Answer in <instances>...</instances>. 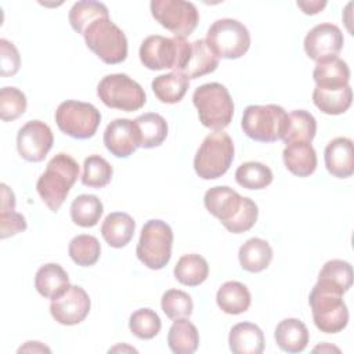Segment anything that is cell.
Returning <instances> with one entry per match:
<instances>
[{
	"label": "cell",
	"mask_w": 354,
	"mask_h": 354,
	"mask_svg": "<svg viewBox=\"0 0 354 354\" xmlns=\"http://www.w3.org/2000/svg\"><path fill=\"white\" fill-rule=\"evenodd\" d=\"M232 138L223 130L205 137L194 158L195 173L203 180H214L227 173L234 160Z\"/></svg>",
	"instance_id": "cell-6"
},
{
	"label": "cell",
	"mask_w": 354,
	"mask_h": 354,
	"mask_svg": "<svg viewBox=\"0 0 354 354\" xmlns=\"http://www.w3.org/2000/svg\"><path fill=\"white\" fill-rule=\"evenodd\" d=\"M14 210H15L14 192L6 184H1V207H0V212H14Z\"/></svg>",
	"instance_id": "cell-46"
},
{
	"label": "cell",
	"mask_w": 354,
	"mask_h": 354,
	"mask_svg": "<svg viewBox=\"0 0 354 354\" xmlns=\"http://www.w3.org/2000/svg\"><path fill=\"white\" fill-rule=\"evenodd\" d=\"M238 259L245 271L261 272L272 260V249L266 239L250 238L239 248Z\"/></svg>",
	"instance_id": "cell-27"
},
{
	"label": "cell",
	"mask_w": 354,
	"mask_h": 354,
	"mask_svg": "<svg viewBox=\"0 0 354 354\" xmlns=\"http://www.w3.org/2000/svg\"><path fill=\"white\" fill-rule=\"evenodd\" d=\"M69 277L57 263L41 266L35 275V288L46 299H57L69 289Z\"/></svg>",
	"instance_id": "cell-21"
},
{
	"label": "cell",
	"mask_w": 354,
	"mask_h": 354,
	"mask_svg": "<svg viewBox=\"0 0 354 354\" xmlns=\"http://www.w3.org/2000/svg\"><path fill=\"white\" fill-rule=\"evenodd\" d=\"M288 113L275 104L249 105L242 115L243 133L259 142H275L282 140L286 130Z\"/></svg>",
	"instance_id": "cell-7"
},
{
	"label": "cell",
	"mask_w": 354,
	"mask_h": 354,
	"mask_svg": "<svg viewBox=\"0 0 354 354\" xmlns=\"http://www.w3.org/2000/svg\"><path fill=\"white\" fill-rule=\"evenodd\" d=\"M318 281L329 283L342 293H346L353 285V267L344 260H329L322 266L318 274Z\"/></svg>",
	"instance_id": "cell-39"
},
{
	"label": "cell",
	"mask_w": 354,
	"mask_h": 354,
	"mask_svg": "<svg viewBox=\"0 0 354 354\" xmlns=\"http://www.w3.org/2000/svg\"><path fill=\"white\" fill-rule=\"evenodd\" d=\"M344 37L339 26L333 24H318L304 37V51L315 62L336 58L343 48Z\"/></svg>",
	"instance_id": "cell-15"
},
{
	"label": "cell",
	"mask_w": 354,
	"mask_h": 354,
	"mask_svg": "<svg viewBox=\"0 0 354 354\" xmlns=\"http://www.w3.org/2000/svg\"><path fill=\"white\" fill-rule=\"evenodd\" d=\"M317 133V120L315 118L304 111L296 109L288 113L286 130L282 137L285 144L292 142H311Z\"/></svg>",
	"instance_id": "cell-32"
},
{
	"label": "cell",
	"mask_w": 354,
	"mask_h": 354,
	"mask_svg": "<svg viewBox=\"0 0 354 354\" xmlns=\"http://www.w3.org/2000/svg\"><path fill=\"white\" fill-rule=\"evenodd\" d=\"M152 17L176 37L185 39L199 22V11L191 1L184 0H152Z\"/></svg>",
	"instance_id": "cell-13"
},
{
	"label": "cell",
	"mask_w": 354,
	"mask_h": 354,
	"mask_svg": "<svg viewBox=\"0 0 354 354\" xmlns=\"http://www.w3.org/2000/svg\"><path fill=\"white\" fill-rule=\"evenodd\" d=\"M192 102L201 123L214 131L225 129L234 116V101L228 88L217 82L205 83L195 88Z\"/></svg>",
	"instance_id": "cell-5"
},
{
	"label": "cell",
	"mask_w": 354,
	"mask_h": 354,
	"mask_svg": "<svg viewBox=\"0 0 354 354\" xmlns=\"http://www.w3.org/2000/svg\"><path fill=\"white\" fill-rule=\"evenodd\" d=\"M90 307L91 301L87 292L80 286L71 285L64 295L51 300L50 313L58 324L72 326L86 319Z\"/></svg>",
	"instance_id": "cell-16"
},
{
	"label": "cell",
	"mask_w": 354,
	"mask_h": 354,
	"mask_svg": "<svg viewBox=\"0 0 354 354\" xmlns=\"http://www.w3.org/2000/svg\"><path fill=\"white\" fill-rule=\"evenodd\" d=\"M313 77L317 87L340 88L348 86L350 69L346 61L336 57L322 62H317L313 72Z\"/></svg>",
	"instance_id": "cell-28"
},
{
	"label": "cell",
	"mask_w": 354,
	"mask_h": 354,
	"mask_svg": "<svg viewBox=\"0 0 354 354\" xmlns=\"http://www.w3.org/2000/svg\"><path fill=\"white\" fill-rule=\"evenodd\" d=\"M68 253L73 263L80 267H90L94 266L101 254L100 241L87 234H80L72 238L68 246Z\"/></svg>",
	"instance_id": "cell-37"
},
{
	"label": "cell",
	"mask_w": 354,
	"mask_h": 354,
	"mask_svg": "<svg viewBox=\"0 0 354 354\" xmlns=\"http://www.w3.org/2000/svg\"><path fill=\"white\" fill-rule=\"evenodd\" d=\"M138 133V147L155 148L159 147L167 137L169 127L166 119L155 112L140 115L134 119Z\"/></svg>",
	"instance_id": "cell-25"
},
{
	"label": "cell",
	"mask_w": 354,
	"mask_h": 354,
	"mask_svg": "<svg viewBox=\"0 0 354 354\" xmlns=\"http://www.w3.org/2000/svg\"><path fill=\"white\" fill-rule=\"evenodd\" d=\"M26 97L17 88L6 86L0 90V118L3 122L18 119L26 111Z\"/></svg>",
	"instance_id": "cell-42"
},
{
	"label": "cell",
	"mask_w": 354,
	"mask_h": 354,
	"mask_svg": "<svg viewBox=\"0 0 354 354\" xmlns=\"http://www.w3.org/2000/svg\"><path fill=\"white\" fill-rule=\"evenodd\" d=\"M282 158L286 169L297 177H308L317 169V153L311 142L286 144Z\"/></svg>",
	"instance_id": "cell-22"
},
{
	"label": "cell",
	"mask_w": 354,
	"mask_h": 354,
	"mask_svg": "<svg viewBox=\"0 0 354 354\" xmlns=\"http://www.w3.org/2000/svg\"><path fill=\"white\" fill-rule=\"evenodd\" d=\"M108 17H109V12L106 6L104 3L93 1V0L76 1L71 7L68 14V19L72 29L82 36L87 29V26L93 24L95 19L108 18Z\"/></svg>",
	"instance_id": "cell-34"
},
{
	"label": "cell",
	"mask_w": 354,
	"mask_h": 354,
	"mask_svg": "<svg viewBox=\"0 0 354 354\" xmlns=\"http://www.w3.org/2000/svg\"><path fill=\"white\" fill-rule=\"evenodd\" d=\"M313 102L326 115H342L351 106L353 90L350 84L340 88H321L315 86Z\"/></svg>",
	"instance_id": "cell-30"
},
{
	"label": "cell",
	"mask_w": 354,
	"mask_h": 354,
	"mask_svg": "<svg viewBox=\"0 0 354 354\" xmlns=\"http://www.w3.org/2000/svg\"><path fill=\"white\" fill-rule=\"evenodd\" d=\"M104 213L102 202L90 194H82L76 196L71 205L72 221L83 228L94 227Z\"/></svg>",
	"instance_id": "cell-35"
},
{
	"label": "cell",
	"mask_w": 354,
	"mask_h": 354,
	"mask_svg": "<svg viewBox=\"0 0 354 354\" xmlns=\"http://www.w3.org/2000/svg\"><path fill=\"white\" fill-rule=\"evenodd\" d=\"M162 311L170 319L188 318L192 314L194 303L191 296L180 289H169L162 295Z\"/></svg>",
	"instance_id": "cell-41"
},
{
	"label": "cell",
	"mask_w": 354,
	"mask_h": 354,
	"mask_svg": "<svg viewBox=\"0 0 354 354\" xmlns=\"http://www.w3.org/2000/svg\"><path fill=\"white\" fill-rule=\"evenodd\" d=\"M314 351H336V353H340V350H339L337 347L329 346V344H326V343H324V344H321V346H317V347L314 348Z\"/></svg>",
	"instance_id": "cell-48"
},
{
	"label": "cell",
	"mask_w": 354,
	"mask_h": 354,
	"mask_svg": "<svg viewBox=\"0 0 354 354\" xmlns=\"http://www.w3.org/2000/svg\"><path fill=\"white\" fill-rule=\"evenodd\" d=\"M272 171L260 162H245L235 171V181L246 189H263L272 183Z\"/></svg>",
	"instance_id": "cell-36"
},
{
	"label": "cell",
	"mask_w": 354,
	"mask_h": 354,
	"mask_svg": "<svg viewBox=\"0 0 354 354\" xmlns=\"http://www.w3.org/2000/svg\"><path fill=\"white\" fill-rule=\"evenodd\" d=\"M79 177V165L68 153H57L47 163L36 183V189L51 212L59 210Z\"/></svg>",
	"instance_id": "cell-2"
},
{
	"label": "cell",
	"mask_w": 354,
	"mask_h": 354,
	"mask_svg": "<svg viewBox=\"0 0 354 354\" xmlns=\"http://www.w3.org/2000/svg\"><path fill=\"white\" fill-rule=\"evenodd\" d=\"M58 129L76 140L91 138L101 123L100 111L90 102L66 100L55 111Z\"/></svg>",
	"instance_id": "cell-11"
},
{
	"label": "cell",
	"mask_w": 354,
	"mask_h": 354,
	"mask_svg": "<svg viewBox=\"0 0 354 354\" xmlns=\"http://www.w3.org/2000/svg\"><path fill=\"white\" fill-rule=\"evenodd\" d=\"M167 344L174 354H192L199 346L196 326L188 318L174 319L167 333Z\"/></svg>",
	"instance_id": "cell-31"
},
{
	"label": "cell",
	"mask_w": 354,
	"mask_h": 354,
	"mask_svg": "<svg viewBox=\"0 0 354 354\" xmlns=\"http://www.w3.org/2000/svg\"><path fill=\"white\" fill-rule=\"evenodd\" d=\"M217 66L218 57L213 53L205 39H199L191 43L189 59L181 73H184L188 79H198L214 72Z\"/></svg>",
	"instance_id": "cell-26"
},
{
	"label": "cell",
	"mask_w": 354,
	"mask_h": 354,
	"mask_svg": "<svg viewBox=\"0 0 354 354\" xmlns=\"http://www.w3.org/2000/svg\"><path fill=\"white\" fill-rule=\"evenodd\" d=\"M83 37L86 46L105 64H120L127 57L126 35L109 17L95 19L90 24Z\"/></svg>",
	"instance_id": "cell-8"
},
{
	"label": "cell",
	"mask_w": 354,
	"mask_h": 354,
	"mask_svg": "<svg viewBox=\"0 0 354 354\" xmlns=\"http://www.w3.org/2000/svg\"><path fill=\"white\" fill-rule=\"evenodd\" d=\"M26 230V220L21 213L17 212H0V238L17 235Z\"/></svg>",
	"instance_id": "cell-44"
},
{
	"label": "cell",
	"mask_w": 354,
	"mask_h": 354,
	"mask_svg": "<svg viewBox=\"0 0 354 354\" xmlns=\"http://www.w3.org/2000/svg\"><path fill=\"white\" fill-rule=\"evenodd\" d=\"M173 231L162 220H148L140 234L136 248L138 260L151 270H162L171 257Z\"/></svg>",
	"instance_id": "cell-9"
},
{
	"label": "cell",
	"mask_w": 354,
	"mask_h": 354,
	"mask_svg": "<svg viewBox=\"0 0 354 354\" xmlns=\"http://www.w3.org/2000/svg\"><path fill=\"white\" fill-rule=\"evenodd\" d=\"M112 174L113 169L105 158L100 155H90L84 159L83 163L82 184L90 188L100 189L111 183Z\"/></svg>",
	"instance_id": "cell-38"
},
{
	"label": "cell",
	"mask_w": 354,
	"mask_h": 354,
	"mask_svg": "<svg viewBox=\"0 0 354 354\" xmlns=\"http://www.w3.org/2000/svg\"><path fill=\"white\" fill-rule=\"evenodd\" d=\"M297 7L307 15H315L326 7L325 0H310V1H297Z\"/></svg>",
	"instance_id": "cell-45"
},
{
	"label": "cell",
	"mask_w": 354,
	"mask_h": 354,
	"mask_svg": "<svg viewBox=\"0 0 354 354\" xmlns=\"http://www.w3.org/2000/svg\"><path fill=\"white\" fill-rule=\"evenodd\" d=\"M217 306L221 311L231 315H238L250 307L252 296L246 285L238 281L224 282L216 295Z\"/></svg>",
	"instance_id": "cell-24"
},
{
	"label": "cell",
	"mask_w": 354,
	"mask_h": 354,
	"mask_svg": "<svg viewBox=\"0 0 354 354\" xmlns=\"http://www.w3.org/2000/svg\"><path fill=\"white\" fill-rule=\"evenodd\" d=\"M136 231L134 218L123 212L109 213L101 225V235L104 241L115 249L124 248L133 238Z\"/></svg>",
	"instance_id": "cell-20"
},
{
	"label": "cell",
	"mask_w": 354,
	"mask_h": 354,
	"mask_svg": "<svg viewBox=\"0 0 354 354\" xmlns=\"http://www.w3.org/2000/svg\"><path fill=\"white\" fill-rule=\"evenodd\" d=\"M339 289L317 281L308 296L315 326L324 333L342 332L348 324V310Z\"/></svg>",
	"instance_id": "cell-3"
},
{
	"label": "cell",
	"mask_w": 354,
	"mask_h": 354,
	"mask_svg": "<svg viewBox=\"0 0 354 354\" xmlns=\"http://www.w3.org/2000/svg\"><path fill=\"white\" fill-rule=\"evenodd\" d=\"M97 95L106 106L124 112L138 111L147 101L144 88L124 73L104 76L97 86Z\"/></svg>",
	"instance_id": "cell-12"
},
{
	"label": "cell",
	"mask_w": 354,
	"mask_h": 354,
	"mask_svg": "<svg viewBox=\"0 0 354 354\" xmlns=\"http://www.w3.org/2000/svg\"><path fill=\"white\" fill-rule=\"evenodd\" d=\"M191 43L183 37H165L152 35L140 46V61L151 71L171 69L181 72L189 59Z\"/></svg>",
	"instance_id": "cell-4"
},
{
	"label": "cell",
	"mask_w": 354,
	"mask_h": 354,
	"mask_svg": "<svg viewBox=\"0 0 354 354\" xmlns=\"http://www.w3.org/2000/svg\"><path fill=\"white\" fill-rule=\"evenodd\" d=\"M0 62H1L0 75L3 77L14 76L21 66L19 53L14 46V43L8 41L7 39H0Z\"/></svg>",
	"instance_id": "cell-43"
},
{
	"label": "cell",
	"mask_w": 354,
	"mask_h": 354,
	"mask_svg": "<svg viewBox=\"0 0 354 354\" xmlns=\"http://www.w3.org/2000/svg\"><path fill=\"white\" fill-rule=\"evenodd\" d=\"M205 207L232 234L249 231L257 221V205L227 185L212 187L203 196Z\"/></svg>",
	"instance_id": "cell-1"
},
{
	"label": "cell",
	"mask_w": 354,
	"mask_h": 354,
	"mask_svg": "<svg viewBox=\"0 0 354 354\" xmlns=\"http://www.w3.org/2000/svg\"><path fill=\"white\" fill-rule=\"evenodd\" d=\"M264 343L263 330L252 322L234 325L228 335L230 350L234 354H261Z\"/></svg>",
	"instance_id": "cell-19"
},
{
	"label": "cell",
	"mask_w": 354,
	"mask_h": 354,
	"mask_svg": "<svg viewBox=\"0 0 354 354\" xmlns=\"http://www.w3.org/2000/svg\"><path fill=\"white\" fill-rule=\"evenodd\" d=\"M174 278L187 286H198L203 283L209 275V266L205 257L196 253L184 254L174 266Z\"/></svg>",
	"instance_id": "cell-33"
},
{
	"label": "cell",
	"mask_w": 354,
	"mask_h": 354,
	"mask_svg": "<svg viewBox=\"0 0 354 354\" xmlns=\"http://www.w3.org/2000/svg\"><path fill=\"white\" fill-rule=\"evenodd\" d=\"M50 353L51 350L47 347V346H44V344H41L40 342H26L24 346H21L19 348H18V353Z\"/></svg>",
	"instance_id": "cell-47"
},
{
	"label": "cell",
	"mask_w": 354,
	"mask_h": 354,
	"mask_svg": "<svg viewBox=\"0 0 354 354\" xmlns=\"http://www.w3.org/2000/svg\"><path fill=\"white\" fill-rule=\"evenodd\" d=\"M274 337L282 351L301 353L308 344V329L297 318H285L277 325Z\"/></svg>",
	"instance_id": "cell-23"
},
{
	"label": "cell",
	"mask_w": 354,
	"mask_h": 354,
	"mask_svg": "<svg viewBox=\"0 0 354 354\" xmlns=\"http://www.w3.org/2000/svg\"><path fill=\"white\" fill-rule=\"evenodd\" d=\"M324 160L326 170L337 178H348L354 173V148L347 137H336L328 142Z\"/></svg>",
	"instance_id": "cell-18"
},
{
	"label": "cell",
	"mask_w": 354,
	"mask_h": 354,
	"mask_svg": "<svg viewBox=\"0 0 354 354\" xmlns=\"http://www.w3.org/2000/svg\"><path fill=\"white\" fill-rule=\"evenodd\" d=\"M105 148L116 158H129L138 148V133L134 120L118 118L104 131Z\"/></svg>",
	"instance_id": "cell-17"
},
{
	"label": "cell",
	"mask_w": 354,
	"mask_h": 354,
	"mask_svg": "<svg viewBox=\"0 0 354 354\" xmlns=\"http://www.w3.org/2000/svg\"><path fill=\"white\" fill-rule=\"evenodd\" d=\"M151 87L160 102L177 104L184 98L189 87V79L181 72H170L156 76Z\"/></svg>",
	"instance_id": "cell-29"
},
{
	"label": "cell",
	"mask_w": 354,
	"mask_h": 354,
	"mask_svg": "<svg viewBox=\"0 0 354 354\" xmlns=\"http://www.w3.org/2000/svg\"><path fill=\"white\" fill-rule=\"evenodd\" d=\"M54 144V136L48 124L41 120L26 122L17 134V149L28 162H41Z\"/></svg>",
	"instance_id": "cell-14"
},
{
	"label": "cell",
	"mask_w": 354,
	"mask_h": 354,
	"mask_svg": "<svg viewBox=\"0 0 354 354\" xmlns=\"http://www.w3.org/2000/svg\"><path fill=\"white\" fill-rule=\"evenodd\" d=\"M130 332L142 340H149L155 337L162 328L159 315L151 308H138L136 310L129 319Z\"/></svg>",
	"instance_id": "cell-40"
},
{
	"label": "cell",
	"mask_w": 354,
	"mask_h": 354,
	"mask_svg": "<svg viewBox=\"0 0 354 354\" xmlns=\"http://www.w3.org/2000/svg\"><path fill=\"white\" fill-rule=\"evenodd\" d=\"M205 40L218 58L225 59L241 58L250 47V33L248 28L232 18L214 21L207 29Z\"/></svg>",
	"instance_id": "cell-10"
}]
</instances>
